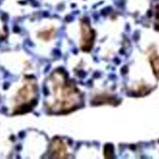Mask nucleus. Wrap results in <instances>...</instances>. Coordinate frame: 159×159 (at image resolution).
Listing matches in <instances>:
<instances>
[{
	"mask_svg": "<svg viewBox=\"0 0 159 159\" xmlns=\"http://www.w3.org/2000/svg\"><path fill=\"white\" fill-rule=\"evenodd\" d=\"M56 34V28L53 26L43 27L37 34L38 38L43 42H49L55 38Z\"/></svg>",
	"mask_w": 159,
	"mask_h": 159,
	"instance_id": "5",
	"label": "nucleus"
},
{
	"mask_svg": "<svg viewBox=\"0 0 159 159\" xmlns=\"http://www.w3.org/2000/svg\"><path fill=\"white\" fill-rule=\"evenodd\" d=\"M80 46L83 51L89 52L92 48L94 41V32L91 28L90 23L86 19L80 21Z\"/></svg>",
	"mask_w": 159,
	"mask_h": 159,
	"instance_id": "3",
	"label": "nucleus"
},
{
	"mask_svg": "<svg viewBox=\"0 0 159 159\" xmlns=\"http://www.w3.org/2000/svg\"><path fill=\"white\" fill-rule=\"evenodd\" d=\"M5 36V28L3 27V25L0 21V41Z\"/></svg>",
	"mask_w": 159,
	"mask_h": 159,
	"instance_id": "7",
	"label": "nucleus"
},
{
	"mask_svg": "<svg viewBox=\"0 0 159 159\" xmlns=\"http://www.w3.org/2000/svg\"><path fill=\"white\" fill-rule=\"evenodd\" d=\"M38 85L34 78H25L16 91L13 98V113H24L29 111L36 102Z\"/></svg>",
	"mask_w": 159,
	"mask_h": 159,
	"instance_id": "2",
	"label": "nucleus"
},
{
	"mask_svg": "<svg viewBox=\"0 0 159 159\" xmlns=\"http://www.w3.org/2000/svg\"><path fill=\"white\" fill-rule=\"evenodd\" d=\"M47 108L56 114L66 113L79 108L82 99L80 93L62 70L53 72L46 84Z\"/></svg>",
	"mask_w": 159,
	"mask_h": 159,
	"instance_id": "1",
	"label": "nucleus"
},
{
	"mask_svg": "<svg viewBox=\"0 0 159 159\" xmlns=\"http://www.w3.org/2000/svg\"><path fill=\"white\" fill-rule=\"evenodd\" d=\"M150 62L152 66L155 76L159 78V56L156 54H152L150 56Z\"/></svg>",
	"mask_w": 159,
	"mask_h": 159,
	"instance_id": "6",
	"label": "nucleus"
},
{
	"mask_svg": "<svg viewBox=\"0 0 159 159\" xmlns=\"http://www.w3.org/2000/svg\"><path fill=\"white\" fill-rule=\"evenodd\" d=\"M50 157L66 158L70 157V149L66 141L60 138H56L52 141L50 146Z\"/></svg>",
	"mask_w": 159,
	"mask_h": 159,
	"instance_id": "4",
	"label": "nucleus"
}]
</instances>
